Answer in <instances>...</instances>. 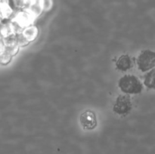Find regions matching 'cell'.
<instances>
[{
	"label": "cell",
	"mask_w": 155,
	"mask_h": 154,
	"mask_svg": "<svg viewBox=\"0 0 155 154\" xmlns=\"http://www.w3.org/2000/svg\"><path fill=\"white\" fill-rule=\"evenodd\" d=\"M118 86L125 94H139L143 89L142 82L133 75H125L120 79Z\"/></svg>",
	"instance_id": "obj_1"
},
{
	"label": "cell",
	"mask_w": 155,
	"mask_h": 154,
	"mask_svg": "<svg viewBox=\"0 0 155 154\" xmlns=\"http://www.w3.org/2000/svg\"><path fill=\"white\" fill-rule=\"evenodd\" d=\"M139 69L142 72L153 69L155 65V53L150 50H145L139 54L137 60Z\"/></svg>",
	"instance_id": "obj_2"
},
{
	"label": "cell",
	"mask_w": 155,
	"mask_h": 154,
	"mask_svg": "<svg viewBox=\"0 0 155 154\" xmlns=\"http://www.w3.org/2000/svg\"><path fill=\"white\" fill-rule=\"evenodd\" d=\"M114 111L119 115L128 113L132 110L131 99L127 95H120L116 100L114 105Z\"/></svg>",
	"instance_id": "obj_3"
},
{
	"label": "cell",
	"mask_w": 155,
	"mask_h": 154,
	"mask_svg": "<svg viewBox=\"0 0 155 154\" xmlns=\"http://www.w3.org/2000/svg\"><path fill=\"white\" fill-rule=\"evenodd\" d=\"M82 126L87 130H92L96 127L97 119L95 113L92 110H86L82 113L80 118Z\"/></svg>",
	"instance_id": "obj_4"
},
{
	"label": "cell",
	"mask_w": 155,
	"mask_h": 154,
	"mask_svg": "<svg viewBox=\"0 0 155 154\" xmlns=\"http://www.w3.org/2000/svg\"><path fill=\"white\" fill-rule=\"evenodd\" d=\"M133 66V60L131 57L127 54H124L121 55L119 57L116 63V66L117 69L124 72V71H127L128 69H131Z\"/></svg>",
	"instance_id": "obj_5"
},
{
	"label": "cell",
	"mask_w": 155,
	"mask_h": 154,
	"mask_svg": "<svg viewBox=\"0 0 155 154\" xmlns=\"http://www.w3.org/2000/svg\"><path fill=\"white\" fill-rule=\"evenodd\" d=\"M145 85L148 88H154V69H152L151 72H148L146 75L144 82Z\"/></svg>",
	"instance_id": "obj_6"
},
{
	"label": "cell",
	"mask_w": 155,
	"mask_h": 154,
	"mask_svg": "<svg viewBox=\"0 0 155 154\" xmlns=\"http://www.w3.org/2000/svg\"><path fill=\"white\" fill-rule=\"evenodd\" d=\"M11 58H12V56L8 52L2 53L0 54V63L3 65L7 64L11 61Z\"/></svg>",
	"instance_id": "obj_7"
}]
</instances>
